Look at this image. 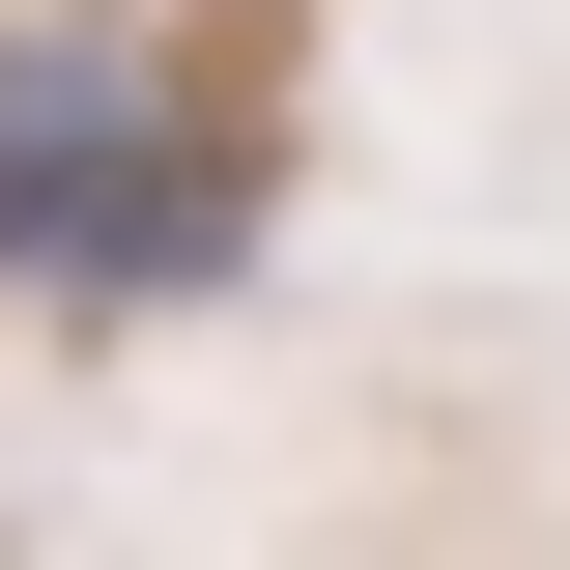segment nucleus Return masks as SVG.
Wrapping results in <instances>:
<instances>
[{"label": "nucleus", "mask_w": 570, "mask_h": 570, "mask_svg": "<svg viewBox=\"0 0 570 570\" xmlns=\"http://www.w3.org/2000/svg\"><path fill=\"white\" fill-rule=\"evenodd\" d=\"M257 257V142H200L115 29H0V285L58 314H171Z\"/></svg>", "instance_id": "f257e3e1"}]
</instances>
